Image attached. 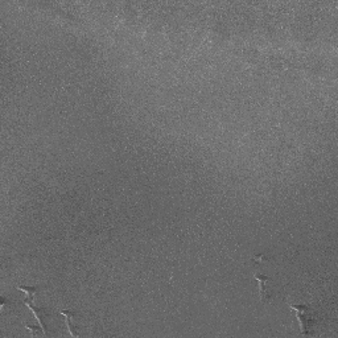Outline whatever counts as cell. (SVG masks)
<instances>
[{
    "instance_id": "obj_4",
    "label": "cell",
    "mask_w": 338,
    "mask_h": 338,
    "mask_svg": "<svg viewBox=\"0 0 338 338\" xmlns=\"http://www.w3.org/2000/svg\"><path fill=\"white\" fill-rule=\"evenodd\" d=\"M61 314L66 318V324H68V328L69 330H70V334H72V336H76V337L77 336H80V333H78V326H77L76 324V312L65 309L61 312Z\"/></svg>"
},
{
    "instance_id": "obj_2",
    "label": "cell",
    "mask_w": 338,
    "mask_h": 338,
    "mask_svg": "<svg viewBox=\"0 0 338 338\" xmlns=\"http://www.w3.org/2000/svg\"><path fill=\"white\" fill-rule=\"evenodd\" d=\"M255 279L259 282V290H260V301L262 302H270L272 298L276 296L278 290L272 283V279L267 275H262L256 272Z\"/></svg>"
},
{
    "instance_id": "obj_3",
    "label": "cell",
    "mask_w": 338,
    "mask_h": 338,
    "mask_svg": "<svg viewBox=\"0 0 338 338\" xmlns=\"http://www.w3.org/2000/svg\"><path fill=\"white\" fill-rule=\"evenodd\" d=\"M33 300L35 298H28L25 297L24 300H23V302H24L25 305L28 306L29 309L32 310L33 313H35V317L40 321V325H41V330L44 332L45 336H48V324H46V320H48L49 317V313L48 310L44 309V308H37L35 304H33Z\"/></svg>"
},
{
    "instance_id": "obj_6",
    "label": "cell",
    "mask_w": 338,
    "mask_h": 338,
    "mask_svg": "<svg viewBox=\"0 0 338 338\" xmlns=\"http://www.w3.org/2000/svg\"><path fill=\"white\" fill-rule=\"evenodd\" d=\"M27 328H28L29 330H32V333L35 334V336H37V334H44V333H42V332H39V330H37V326L27 325Z\"/></svg>"
},
{
    "instance_id": "obj_1",
    "label": "cell",
    "mask_w": 338,
    "mask_h": 338,
    "mask_svg": "<svg viewBox=\"0 0 338 338\" xmlns=\"http://www.w3.org/2000/svg\"><path fill=\"white\" fill-rule=\"evenodd\" d=\"M291 308L296 310L298 321H300L301 333L306 334V336H308V334H312V330H313L318 324L316 310L306 305H291Z\"/></svg>"
},
{
    "instance_id": "obj_5",
    "label": "cell",
    "mask_w": 338,
    "mask_h": 338,
    "mask_svg": "<svg viewBox=\"0 0 338 338\" xmlns=\"http://www.w3.org/2000/svg\"><path fill=\"white\" fill-rule=\"evenodd\" d=\"M17 290H20V291H23V292H25L27 294V296L25 297H28V298H35V296H36V294H37V287H24V286H19L17 287Z\"/></svg>"
}]
</instances>
